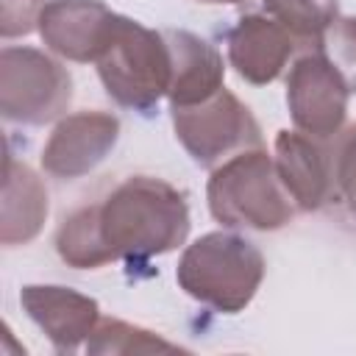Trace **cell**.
Wrapping results in <instances>:
<instances>
[{
  "mask_svg": "<svg viewBox=\"0 0 356 356\" xmlns=\"http://www.w3.org/2000/svg\"><path fill=\"white\" fill-rule=\"evenodd\" d=\"M264 278L261 250L234 234V231H209L184 248L175 281L197 303L220 314L242 312L259 292Z\"/></svg>",
  "mask_w": 356,
  "mask_h": 356,
  "instance_id": "7a4b0ae2",
  "label": "cell"
},
{
  "mask_svg": "<svg viewBox=\"0 0 356 356\" xmlns=\"http://www.w3.org/2000/svg\"><path fill=\"white\" fill-rule=\"evenodd\" d=\"M95 67L106 95L122 108L150 114L161 97H167L172 61L164 31L145 28L142 22L120 14Z\"/></svg>",
  "mask_w": 356,
  "mask_h": 356,
  "instance_id": "277c9868",
  "label": "cell"
},
{
  "mask_svg": "<svg viewBox=\"0 0 356 356\" xmlns=\"http://www.w3.org/2000/svg\"><path fill=\"white\" fill-rule=\"evenodd\" d=\"M348 86L334 64L320 53H303L286 72V108L295 131L314 139H331L348 117Z\"/></svg>",
  "mask_w": 356,
  "mask_h": 356,
  "instance_id": "52a82bcc",
  "label": "cell"
},
{
  "mask_svg": "<svg viewBox=\"0 0 356 356\" xmlns=\"http://www.w3.org/2000/svg\"><path fill=\"white\" fill-rule=\"evenodd\" d=\"M334 189L356 217V125H350L337 147L334 159Z\"/></svg>",
  "mask_w": 356,
  "mask_h": 356,
  "instance_id": "d6986e66",
  "label": "cell"
},
{
  "mask_svg": "<svg viewBox=\"0 0 356 356\" xmlns=\"http://www.w3.org/2000/svg\"><path fill=\"white\" fill-rule=\"evenodd\" d=\"M273 161L295 209L317 211L328 203L334 192V161L320 139L284 128L275 134Z\"/></svg>",
  "mask_w": 356,
  "mask_h": 356,
  "instance_id": "7c38bea8",
  "label": "cell"
},
{
  "mask_svg": "<svg viewBox=\"0 0 356 356\" xmlns=\"http://www.w3.org/2000/svg\"><path fill=\"white\" fill-rule=\"evenodd\" d=\"M56 253L72 270H97L111 261V256L100 239L95 203L81 206L61 220V225L56 231Z\"/></svg>",
  "mask_w": 356,
  "mask_h": 356,
  "instance_id": "9a60e30c",
  "label": "cell"
},
{
  "mask_svg": "<svg viewBox=\"0 0 356 356\" xmlns=\"http://www.w3.org/2000/svg\"><path fill=\"white\" fill-rule=\"evenodd\" d=\"M47 189L33 167L6 153L3 170V217L0 242L6 248L28 245L39 236L47 220Z\"/></svg>",
  "mask_w": 356,
  "mask_h": 356,
  "instance_id": "5bb4252c",
  "label": "cell"
},
{
  "mask_svg": "<svg viewBox=\"0 0 356 356\" xmlns=\"http://www.w3.org/2000/svg\"><path fill=\"white\" fill-rule=\"evenodd\" d=\"M120 14L100 0H47L39 17L44 47L75 64H95L108 44Z\"/></svg>",
  "mask_w": 356,
  "mask_h": 356,
  "instance_id": "9c48e42d",
  "label": "cell"
},
{
  "mask_svg": "<svg viewBox=\"0 0 356 356\" xmlns=\"http://www.w3.org/2000/svg\"><path fill=\"white\" fill-rule=\"evenodd\" d=\"M44 6L47 0H0V36L14 39L39 31V17Z\"/></svg>",
  "mask_w": 356,
  "mask_h": 356,
  "instance_id": "ffe728a7",
  "label": "cell"
},
{
  "mask_svg": "<svg viewBox=\"0 0 356 356\" xmlns=\"http://www.w3.org/2000/svg\"><path fill=\"white\" fill-rule=\"evenodd\" d=\"M164 39L172 61L170 89H167L170 108L197 106L222 89L225 64L211 42L181 28H167Z\"/></svg>",
  "mask_w": 356,
  "mask_h": 356,
  "instance_id": "4fadbf2b",
  "label": "cell"
},
{
  "mask_svg": "<svg viewBox=\"0 0 356 356\" xmlns=\"http://www.w3.org/2000/svg\"><path fill=\"white\" fill-rule=\"evenodd\" d=\"M120 120L111 111L86 108L67 114L50 131L42 147V170L58 181H75L92 172L117 145Z\"/></svg>",
  "mask_w": 356,
  "mask_h": 356,
  "instance_id": "ba28073f",
  "label": "cell"
},
{
  "mask_svg": "<svg viewBox=\"0 0 356 356\" xmlns=\"http://www.w3.org/2000/svg\"><path fill=\"white\" fill-rule=\"evenodd\" d=\"M181 345L164 339L161 334L142 328L136 323H125L120 317H100L95 331L86 339V353H111V356H131V353H178Z\"/></svg>",
  "mask_w": 356,
  "mask_h": 356,
  "instance_id": "2e32d148",
  "label": "cell"
},
{
  "mask_svg": "<svg viewBox=\"0 0 356 356\" xmlns=\"http://www.w3.org/2000/svg\"><path fill=\"white\" fill-rule=\"evenodd\" d=\"M295 42L298 39L270 14H245L225 36L228 64L242 81L267 86L286 70Z\"/></svg>",
  "mask_w": 356,
  "mask_h": 356,
  "instance_id": "8fae6325",
  "label": "cell"
},
{
  "mask_svg": "<svg viewBox=\"0 0 356 356\" xmlns=\"http://www.w3.org/2000/svg\"><path fill=\"white\" fill-rule=\"evenodd\" d=\"M317 50L342 75L350 95H356V17H337L320 36Z\"/></svg>",
  "mask_w": 356,
  "mask_h": 356,
  "instance_id": "ac0fdd59",
  "label": "cell"
},
{
  "mask_svg": "<svg viewBox=\"0 0 356 356\" xmlns=\"http://www.w3.org/2000/svg\"><path fill=\"white\" fill-rule=\"evenodd\" d=\"M100 239L111 261L145 264L186 242L189 203L181 189L156 175L122 178L95 203Z\"/></svg>",
  "mask_w": 356,
  "mask_h": 356,
  "instance_id": "6da1fadb",
  "label": "cell"
},
{
  "mask_svg": "<svg viewBox=\"0 0 356 356\" xmlns=\"http://www.w3.org/2000/svg\"><path fill=\"white\" fill-rule=\"evenodd\" d=\"M170 117L175 139L200 167L214 170L242 150L261 147V128L253 111L225 86L197 106L170 108Z\"/></svg>",
  "mask_w": 356,
  "mask_h": 356,
  "instance_id": "8992f818",
  "label": "cell"
},
{
  "mask_svg": "<svg viewBox=\"0 0 356 356\" xmlns=\"http://www.w3.org/2000/svg\"><path fill=\"white\" fill-rule=\"evenodd\" d=\"M264 11L281 22L298 42H320L339 17V0H261Z\"/></svg>",
  "mask_w": 356,
  "mask_h": 356,
  "instance_id": "e0dca14e",
  "label": "cell"
},
{
  "mask_svg": "<svg viewBox=\"0 0 356 356\" xmlns=\"http://www.w3.org/2000/svg\"><path fill=\"white\" fill-rule=\"evenodd\" d=\"M72 100V75L61 61L36 47H3L0 53V111L19 125L58 120Z\"/></svg>",
  "mask_w": 356,
  "mask_h": 356,
  "instance_id": "5b68a950",
  "label": "cell"
},
{
  "mask_svg": "<svg viewBox=\"0 0 356 356\" xmlns=\"http://www.w3.org/2000/svg\"><path fill=\"white\" fill-rule=\"evenodd\" d=\"M19 306L58 353L78 350L100 323L95 298L58 284H25L19 289Z\"/></svg>",
  "mask_w": 356,
  "mask_h": 356,
  "instance_id": "30bf717a",
  "label": "cell"
},
{
  "mask_svg": "<svg viewBox=\"0 0 356 356\" xmlns=\"http://www.w3.org/2000/svg\"><path fill=\"white\" fill-rule=\"evenodd\" d=\"M197 3H206V6H231V3H242V0H197Z\"/></svg>",
  "mask_w": 356,
  "mask_h": 356,
  "instance_id": "44dd1931",
  "label": "cell"
},
{
  "mask_svg": "<svg viewBox=\"0 0 356 356\" xmlns=\"http://www.w3.org/2000/svg\"><path fill=\"white\" fill-rule=\"evenodd\" d=\"M206 200L222 228L278 231L295 214V203L264 147L242 150L217 164L206 186Z\"/></svg>",
  "mask_w": 356,
  "mask_h": 356,
  "instance_id": "3957f363",
  "label": "cell"
}]
</instances>
